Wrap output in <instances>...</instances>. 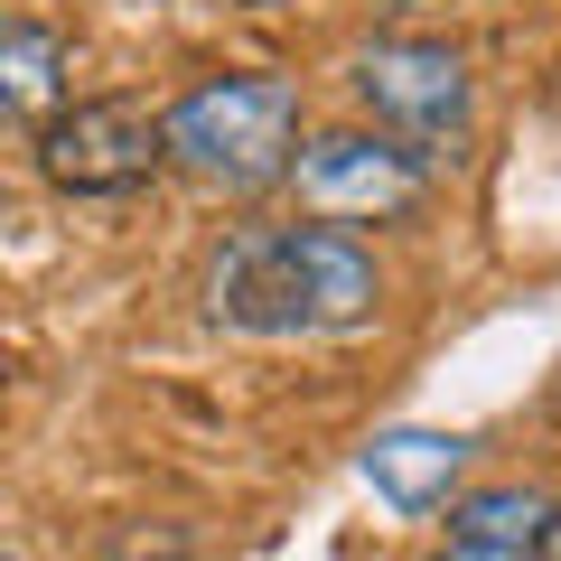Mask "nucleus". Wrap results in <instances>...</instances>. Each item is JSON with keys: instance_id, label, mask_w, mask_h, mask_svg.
<instances>
[{"instance_id": "nucleus-7", "label": "nucleus", "mask_w": 561, "mask_h": 561, "mask_svg": "<svg viewBox=\"0 0 561 561\" xmlns=\"http://www.w3.org/2000/svg\"><path fill=\"white\" fill-rule=\"evenodd\" d=\"M57 113H66V38L0 10V131H20V122L47 131Z\"/></svg>"}, {"instance_id": "nucleus-9", "label": "nucleus", "mask_w": 561, "mask_h": 561, "mask_svg": "<svg viewBox=\"0 0 561 561\" xmlns=\"http://www.w3.org/2000/svg\"><path fill=\"white\" fill-rule=\"evenodd\" d=\"M431 561H542V552H496V542H449V552H431Z\"/></svg>"}, {"instance_id": "nucleus-12", "label": "nucleus", "mask_w": 561, "mask_h": 561, "mask_svg": "<svg viewBox=\"0 0 561 561\" xmlns=\"http://www.w3.org/2000/svg\"><path fill=\"white\" fill-rule=\"evenodd\" d=\"M0 206H10V197H0Z\"/></svg>"}, {"instance_id": "nucleus-4", "label": "nucleus", "mask_w": 561, "mask_h": 561, "mask_svg": "<svg viewBox=\"0 0 561 561\" xmlns=\"http://www.w3.org/2000/svg\"><path fill=\"white\" fill-rule=\"evenodd\" d=\"M38 169L66 197H131V187H150L169 169V113H150L131 94L66 103L38 131Z\"/></svg>"}, {"instance_id": "nucleus-1", "label": "nucleus", "mask_w": 561, "mask_h": 561, "mask_svg": "<svg viewBox=\"0 0 561 561\" xmlns=\"http://www.w3.org/2000/svg\"><path fill=\"white\" fill-rule=\"evenodd\" d=\"M206 309L243 337H337L383 309V272L337 225H243L206 272Z\"/></svg>"}, {"instance_id": "nucleus-5", "label": "nucleus", "mask_w": 561, "mask_h": 561, "mask_svg": "<svg viewBox=\"0 0 561 561\" xmlns=\"http://www.w3.org/2000/svg\"><path fill=\"white\" fill-rule=\"evenodd\" d=\"M290 187H300V206L319 225H393L431 197V160H412L383 131H319V140H300Z\"/></svg>"}, {"instance_id": "nucleus-3", "label": "nucleus", "mask_w": 561, "mask_h": 561, "mask_svg": "<svg viewBox=\"0 0 561 561\" xmlns=\"http://www.w3.org/2000/svg\"><path fill=\"white\" fill-rule=\"evenodd\" d=\"M356 94L383 140H402L412 160H440L468 140V57L440 38H375L356 57Z\"/></svg>"}, {"instance_id": "nucleus-8", "label": "nucleus", "mask_w": 561, "mask_h": 561, "mask_svg": "<svg viewBox=\"0 0 561 561\" xmlns=\"http://www.w3.org/2000/svg\"><path fill=\"white\" fill-rule=\"evenodd\" d=\"M459 542H496V552H542V534L561 524V505L542 496V486H478V496H459Z\"/></svg>"}, {"instance_id": "nucleus-10", "label": "nucleus", "mask_w": 561, "mask_h": 561, "mask_svg": "<svg viewBox=\"0 0 561 561\" xmlns=\"http://www.w3.org/2000/svg\"><path fill=\"white\" fill-rule=\"evenodd\" d=\"M542 561H561V524H552V534H542Z\"/></svg>"}, {"instance_id": "nucleus-11", "label": "nucleus", "mask_w": 561, "mask_h": 561, "mask_svg": "<svg viewBox=\"0 0 561 561\" xmlns=\"http://www.w3.org/2000/svg\"><path fill=\"white\" fill-rule=\"evenodd\" d=\"M0 561H10V552H0Z\"/></svg>"}, {"instance_id": "nucleus-6", "label": "nucleus", "mask_w": 561, "mask_h": 561, "mask_svg": "<svg viewBox=\"0 0 561 561\" xmlns=\"http://www.w3.org/2000/svg\"><path fill=\"white\" fill-rule=\"evenodd\" d=\"M468 478V440L459 431H383L365 449V486H375L393 515H431L449 505V486Z\"/></svg>"}, {"instance_id": "nucleus-2", "label": "nucleus", "mask_w": 561, "mask_h": 561, "mask_svg": "<svg viewBox=\"0 0 561 561\" xmlns=\"http://www.w3.org/2000/svg\"><path fill=\"white\" fill-rule=\"evenodd\" d=\"M169 160L206 187H253L300 169V94L280 76H206L197 94L169 103Z\"/></svg>"}]
</instances>
